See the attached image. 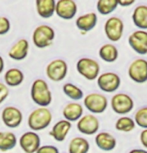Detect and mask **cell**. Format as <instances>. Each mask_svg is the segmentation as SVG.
Segmentation results:
<instances>
[{
    "label": "cell",
    "instance_id": "6da1fadb",
    "mask_svg": "<svg viewBox=\"0 0 147 153\" xmlns=\"http://www.w3.org/2000/svg\"><path fill=\"white\" fill-rule=\"evenodd\" d=\"M31 99L40 107H47L52 102V94L47 82L43 79H36L30 90Z\"/></svg>",
    "mask_w": 147,
    "mask_h": 153
},
{
    "label": "cell",
    "instance_id": "7a4b0ae2",
    "mask_svg": "<svg viewBox=\"0 0 147 153\" xmlns=\"http://www.w3.org/2000/svg\"><path fill=\"white\" fill-rule=\"evenodd\" d=\"M52 121V113L47 107H39L33 110L28 116V126L31 131H40L47 128Z\"/></svg>",
    "mask_w": 147,
    "mask_h": 153
},
{
    "label": "cell",
    "instance_id": "3957f363",
    "mask_svg": "<svg viewBox=\"0 0 147 153\" xmlns=\"http://www.w3.org/2000/svg\"><path fill=\"white\" fill-rule=\"evenodd\" d=\"M55 38V31L49 25H39L33 31L32 40L37 48H46L52 44Z\"/></svg>",
    "mask_w": 147,
    "mask_h": 153
},
{
    "label": "cell",
    "instance_id": "277c9868",
    "mask_svg": "<svg viewBox=\"0 0 147 153\" xmlns=\"http://www.w3.org/2000/svg\"><path fill=\"white\" fill-rule=\"evenodd\" d=\"M76 69L78 73L85 79L92 81V80L97 79L100 73V65L96 60L88 58V57H83L77 61Z\"/></svg>",
    "mask_w": 147,
    "mask_h": 153
},
{
    "label": "cell",
    "instance_id": "5b68a950",
    "mask_svg": "<svg viewBox=\"0 0 147 153\" xmlns=\"http://www.w3.org/2000/svg\"><path fill=\"white\" fill-rule=\"evenodd\" d=\"M111 108L115 113L119 115L127 114L134 108V101L130 95L125 93L114 94L110 101Z\"/></svg>",
    "mask_w": 147,
    "mask_h": 153
},
{
    "label": "cell",
    "instance_id": "8992f818",
    "mask_svg": "<svg viewBox=\"0 0 147 153\" xmlns=\"http://www.w3.org/2000/svg\"><path fill=\"white\" fill-rule=\"evenodd\" d=\"M84 106L93 114L103 113L108 106V100L105 95L99 93H90L84 97Z\"/></svg>",
    "mask_w": 147,
    "mask_h": 153
},
{
    "label": "cell",
    "instance_id": "52a82bcc",
    "mask_svg": "<svg viewBox=\"0 0 147 153\" xmlns=\"http://www.w3.org/2000/svg\"><path fill=\"white\" fill-rule=\"evenodd\" d=\"M121 79L114 72H104L97 77V85L100 90L107 93L115 92L119 88Z\"/></svg>",
    "mask_w": 147,
    "mask_h": 153
},
{
    "label": "cell",
    "instance_id": "ba28073f",
    "mask_svg": "<svg viewBox=\"0 0 147 153\" xmlns=\"http://www.w3.org/2000/svg\"><path fill=\"white\" fill-rule=\"evenodd\" d=\"M68 72V66L63 59H55L49 62L46 67V75L54 82L62 81Z\"/></svg>",
    "mask_w": 147,
    "mask_h": 153
},
{
    "label": "cell",
    "instance_id": "9c48e42d",
    "mask_svg": "<svg viewBox=\"0 0 147 153\" xmlns=\"http://www.w3.org/2000/svg\"><path fill=\"white\" fill-rule=\"evenodd\" d=\"M124 30L123 21L118 17H110L106 20L104 25V31L106 37L112 42H117L121 39Z\"/></svg>",
    "mask_w": 147,
    "mask_h": 153
},
{
    "label": "cell",
    "instance_id": "30bf717a",
    "mask_svg": "<svg viewBox=\"0 0 147 153\" xmlns=\"http://www.w3.org/2000/svg\"><path fill=\"white\" fill-rule=\"evenodd\" d=\"M129 78L136 83H144L147 81V60L135 59L128 67Z\"/></svg>",
    "mask_w": 147,
    "mask_h": 153
},
{
    "label": "cell",
    "instance_id": "8fae6325",
    "mask_svg": "<svg viewBox=\"0 0 147 153\" xmlns=\"http://www.w3.org/2000/svg\"><path fill=\"white\" fill-rule=\"evenodd\" d=\"M99 120L93 114H86L77 121V129L80 133L85 135L96 134L99 130Z\"/></svg>",
    "mask_w": 147,
    "mask_h": 153
},
{
    "label": "cell",
    "instance_id": "7c38bea8",
    "mask_svg": "<svg viewBox=\"0 0 147 153\" xmlns=\"http://www.w3.org/2000/svg\"><path fill=\"white\" fill-rule=\"evenodd\" d=\"M1 118L5 126L9 128H17L22 122L23 115L21 110L15 106H7L2 110Z\"/></svg>",
    "mask_w": 147,
    "mask_h": 153
},
{
    "label": "cell",
    "instance_id": "4fadbf2b",
    "mask_svg": "<svg viewBox=\"0 0 147 153\" xmlns=\"http://www.w3.org/2000/svg\"><path fill=\"white\" fill-rule=\"evenodd\" d=\"M41 139L34 131H27L19 138V145L25 153H35L39 148Z\"/></svg>",
    "mask_w": 147,
    "mask_h": 153
},
{
    "label": "cell",
    "instance_id": "5bb4252c",
    "mask_svg": "<svg viewBox=\"0 0 147 153\" xmlns=\"http://www.w3.org/2000/svg\"><path fill=\"white\" fill-rule=\"evenodd\" d=\"M128 43L136 53L145 55L147 54V31H134L128 37Z\"/></svg>",
    "mask_w": 147,
    "mask_h": 153
},
{
    "label": "cell",
    "instance_id": "9a60e30c",
    "mask_svg": "<svg viewBox=\"0 0 147 153\" xmlns=\"http://www.w3.org/2000/svg\"><path fill=\"white\" fill-rule=\"evenodd\" d=\"M55 13L60 18L70 20L76 15L77 4L74 0H58L55 5Z\"/></svg>",
    "mask_w": 147,
    "mask_h": 153
},
{
    "label": "cell",
    "instance_id": "2e32d148",
    "mask_svg": "<svg viewBox=\"0 0 147 153\" xmlns=\"http://www.w3.org/2000/svg\"><path fill=\"white\" fill-rule=\"evenodd\" d=\"M71 127V122H69V121L65 119L59 120L58 122L54 124L51 131L49 132V135L51 137H53L56 141H58V142H62V141L65 140L68 132L70 131Z\"/></svg>",
    "mask_w": 147,
    "mask_h": 153
},
{
    "label": "cell",
    "instance_id": "e0dca14e",
    "mask_svg": "<svg viewBox=\"0 0 147 153\" xmlns=\"http://www.w3.org/2000/svg\"><path fill=\"white\" fill-rule=\"evenodd\" d=\"M28 51H29V42L26 39H20L11 47L8 55L11 59L20 61L26 58Z\"/></svg>",
    "mask_w": 147,
    "mask_h": 153
},
{
    "label": "cell",
    "instance_id": "ac0fdd59",
    "mask_svg": "<svg viewBox=\"0 0 147 153\" xmlns=\"http://www.w3.org/2000/svg\"><path fill=\"white\" fill-rule=\"evenodd\" d=\"M95 143L102 151H112L117 145V141L113 135L108 132H100L95 136Z\"/></svg>",
    "mask_w": 147,
    "mask_h": 153
},
{
    "label": "cell",
    "instance_id": "d6986e66",
    "mask_svg": "<svg viewBox=\"0 0 147 153\" xmlns=\"http://www.w3.org/2000/svg\"><path fill=\"white\" fill-rule=\"evenodd\" d=\"M62 114L64 116L65 120L69 122L78 121L83 116V107L78 102H70L65 105L63 108Z\"/></svg>",
    "mask_w": 147,
    "mask_h": 153
},
{
    "label": "cell",
    "instance_id": "ffe728a7",
    "mask_svg": "<svg viewBox=\"0 0 147 153\" xmlns=\"http://www.w3.org/2000/svg\"><path fill=\"white\" fill-rule=\"evenodd\" d=\"M37 13L42 18H50L55 13V0H35Z\"/></svg>",
    "mask_w": 147,
    "mask_h": 153
},
{
    "label": "cell",
    "instance_id": "44dd1931",
    "mask_svg": "<svg viewBox=\"0 0 147 153\" xmlns=\"http://www.w3.org/2000/svg\"><path fill=\"white\" fill-rule=\"evenodd\" d=\"M97 24V15L93 12L79 16L76 20L77 28L82 32H89Z\"/></svg>",
    "mask_w": 147,
    "mask_h": 153
},
{
    "label": "cell",
    "instance_id": "7402d4cb",
    "mask_svg": "<svg viewBox=\"0 0 147 153\" xmlns=\"http://www.w3.org/2000/svg\"><path fill=\"white\" fill-rule=\"evenodd\" d=\"M132 20L136 27L139 29H147V6L139 5L134 9L132 14Z\"/></svg>",
    "mask_w": 147,
    "mask_h": 153
},
{
    "label": "cell",
    "instance_id": "603a6c76",
    "mask_svg": "<svg viewBox=\"0 0 147 153\" xmlns=\"http://www.w3.org/2000/svg\"><path fill=\"white\" fill-rule=\"evenodd\" d=\"M24 80V74L18 68H11L7 70L4 74V81L7 86L10 87H16L22 84Z\"/></svg>",
    "mask_w": 147,
    "mask_h": 153
},
{
    "label": "cell",
    "instance_id": "cb8c5ba5",
    "mask_svg": "<svg viewBox=\"0 0 147 153\" xmlns=\"http://www.w3.org/2000/svg\"><path fill=\"white\" fill-rule=\"evenodd\" d=\"M90 149V144L83 137H74L69 142V153H88Z\"/></svg>",
    "mask_w": 147,
    "mask_h": 153
},
{
    "label": "cell",
    "instance_id": "d4e9b609",
    "mask_svg": "<svg viewBox=\"0 0 147 153\" xmlns=\"http://www.w3.org/2000/svg\"><path fill=\"white\" fill-rule=\"evenodd\" d=\"M99 57L103 61L112 63L118 58V49L113 44H104L99 49Z\"/></svg>",
    "mask_w": 147,
    "mask_h": 153
},
{
    "label": "cell",
    "instance_id": "484cf974",
    "mask_svg": "<svg viewBox=\"0 0 147 153\" xmlns=\"http://www.w3.org/2000/svg\"><path fill=\"white\" fill-rule=\"evenodd\" d=\"M17 144V138L12 132L2 131L0 132V150L1 151H9L13 149Z\"/></svg>",
    "mask_w": 147,
    "mask_h": 153
},
{
    "label": "cell",
    "instance_id": "4316f807",
    "mask_svg": "<svg viewBox=\"0 0 147 153\" xmlns=\"http://www.w3.org/2000/svg\"><path fill=\"white\" fill-rule=\"evenodd\" d=\"M118 6L117 0H98L97 1V10L102 15H108L112 13Z\"/></svg>",
    "mask_w": 147,
    "mask_h": 153
},
{
    "label": "cell",
    "instance_id": "83f0119b",
    "mask_svg": "<svg viewBox=\"0 0 147 153\" xmlns=\"http://www.w3.org/2000/svg\"><path fill=\"white\" fill-rule=\"evenodd\" d=\"M63 92L67 97L72 100H80L84 97V93L78 86L72 84V83H65L63 85Z\"/></svg>",
    "mask_w": 147,
    "mask_h": 153
},
{
    "label": "cell",
    "instance_id": "f1b7e54d",
    "mask_svg": "<svg viewBox=\"0 0 147 153\" xmlns=\"http://www.w3.org/2000/svg\"><path fill=\"white\" fill-rule=\"evenodd\" d=\"M136 127L134 120L130 117L127 116H122L118 118L116 123H115V128L118 131L121 132H130Z\"/></svg>",
    "mask_w": 147,
    "mask_h": 153
},
{
    "label": "cell",
    "instance_id": "f546056e",
    "mask_svg": "<svg viewBox=\"0 0 147 153\" xmlns=\"http://www.w3.org/2000/svg\"><path fill=\"white\" fill-rule=\"evenodd\" d=\"M134 122L143 129H147V106L138 109L134 115Z\"/></svg>",
    "mask_w": 147,
    "mask_h": 153
},
{
    "label": "cell",
    "instance_id": "4dcf8cb0",
    "mask_svg": "<svg viewBox=\"0 0 147 153\" xmlns=\"http://www.w3.org/2000/svg\"><path fill=\"white\" fill-rule=\"evenodd\" d=\"M10 21L7 17L0 16V35H5L10 30Z\"/></svg>",
    "mask_w": 147,
    "mask_h": 153
},
{
    "label": "cell",
    "instance_id": "1f68e13d",
    "mask_svg": "<svg viewBox=\"0 0 147 153\" xmlns=\"http://www.w3.org/2000/svg\"><path fill=\"white\" fill-rule=\"evenodd\" d=\"M35 153H59V149L53 145H43L40 146Z\"/></svg>",
    "mask_w": 147,
    "mask_h": 153
},
{
    "label": "cell",
    "instance_id": "d6a6232c",
    "mask_svg": "<svg viewBox=\"0 0 147 153\" xmlns=\"http://www.w3.org/2000/svg\"><path fill=\"white\" fill-rule=\"evenodd\" d=\"M9 95V89H8V86L4 83L0 82V104L3 103L6 98Z\"/></svg>",
    "mask_w": 147,
    "mask_h": 153
},
{
    "label": "cell",
    "instance_id": "836d02e7",
    "mask_svg": "<svg viewBox=\"0 0 147 153\" xmlns=\"http://www.w3.org/2000/svg\"><path fill=\"white\" fill-rule=\"evenodd\" d=\"M140 141L141 144L147 149V129H143L140 133Z\"/></svg>",
    "mask_w": 147,
    "mask_h": 153
},
{
    "label": "cell",
    "instance_id": "e575fe53",
    "mask_svg": "<svg viewBox=\"0 0 147 153\" xmlns=\"http://www.w3.org/2000/svg\"><path fill=\"white\" fill-rule=\"evenodd\" d=\"M136 0H117L118 2V5L122 7H128V6H131L132 4H134V2Z\"/></svg>",
    "mask_w": 147,
    "mask_h": 153
},
{
    "label": "cell",
    "instance_id": "d590c367",
    "mask_svg": "<svg viewBox=\"0 0 147 153\" xmlns=\"http://www.w3.org/2000/svg\"><path fill=\"white\" fill-rule=\"evenodd\" d=\"M129 153H147V150H143V149H133L130 150Z\"/></svg>",
    "mask_w": 147,
    "mask_h": 153
},
{
    "label": "cell",
    "instance_id": "8d00e7d4",
    "mask_svg": "<svg viewBox=\"0 0 147 153\" xmlns=\"http://www.w3.org/2000/svg\"><path fill=\"white\" fill-rule=\"evenodd\" d=\"M3 69H4V60L1 56H0V74L2 73Z\"/></svg>",
    "mask_w": 147,
    "mask_h": 153
}]
</instances>
